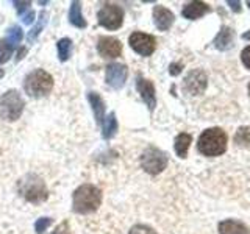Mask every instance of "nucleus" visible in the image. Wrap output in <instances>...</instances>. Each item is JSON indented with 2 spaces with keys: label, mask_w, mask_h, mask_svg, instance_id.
<instances>
[{
  "label": "nucleus",
  "mask_w": 250,
  "mask_h": 234,
  "mask_svg": "<svg viewBox=\"0 0 250 234\" xmlns=\"http://www.w3.org/2000/svg\"><path fill=\"white\" fill-rule=\"evenodd\" d=\"M242 39H247V41H249V39H250V31H247V33L242 35Z\"/></svg>",
  "instance_id": "nucleus-35"
},
{
  "label": "nucleus",
  "mask_w": 250,
  "mask_h": 234,
  "mask_svg": "<svg viewBox=\"0 0 250 234\" xmlns=\"http://www.w3.org/2000/svg\"><path fill=\"white\" fill-rule=\"evenodd\" d=\"M128 234H156V231L147 225H135Z\"/></svg>",
  "instance_id": "nucleus-27"
},
{
  "label": "nucleus",
  "mask_w": 250,
  "mask_h": 234,
  "mask_svg": "<svg viewBox=\"0 0 250 234\" xmlns=\"http://www.w3.org/2000/svg\"><path fill=\"white\" fill-rule=\"evenodd\" d=\"M23 108H25V101L21 94L16 89L6 91L0 97V119L6 122H16L22 116Z\"/></svg>",
  "instance_id": "nucleus-5"
},
{
  "label": "nucleus",
  "mask_w": 250,
  "mask_h": 234,
  "mask_svg": "<svg viewBox=\"0 0 250 234\" xmlns=\"http://www.w3.org/2000/svg\"><path fill=\"white\" fill-rule=\"evenodd\" d=\"M97 52L104 58H117L122 53V44L113 36H102L97 41Z\"/></svg>",
  "instance_id": "nucleus-11"
},
{
  "label": "nucleus",
  "mask_w": 250,
  "mask_h": 234,
  "mask_svg": "<svg viewBox=\"0 0 250 234\" xmlns=\"http://www.w3.org/2000/svg\"><path fill=\"white\" fill-rule=\"evenodd\" d=\"M208 11H209V6L207 3H203V2H191V3H188L183 8L182 14H183V18H186V19L195 20V19L202 18V16H205Z\"/></svg>",
  "instance_id": "nucleus-14"
},
{
  "label": "nucleus",
  "mask_w": 250,
  "mask_h": 234,
  "mask_svg": "<svg viewBox=\"0 0 250 234\" xmlns=\"http://www.w3.org/2000/svg\"><path fill=\"white\" fill-rule=\"evenodd\" d=\"M97 20L106 30H117L122 27L124 10L116 3H105L97 13Z\"/></svg>",
  "instance_id": "nucleus-7"
},
{
  "label": "nucleus",
  "mask_w": 250,
  "mask_h": 234,
  "mask_svg": "<svg viewBox=\"0 0 250 234\" xmlns=\"http://www.w3.org/2000/svg\"><path fill=\"white\" fill-rule=\"evenodd\" d=\"M247 5H249V8H250V0H249V2H247Z\"/></svg>",
  "instance_id": "nucleus-38"
},
{
  "label": "nucleus",
  "mask_w": 250,
  "mask_h": 234,
  "mask_svg": "<svg viewBox=\"0 0 250 234\" xmlns=\"http://www.w3.org/2000/svg\"><path fill=\"white\" fill-rule=\"evenodd\" d=\"M22 38H23V31H22V28L19 25H13V27H10L6 30V42L10 44L13 49L18 44H21Z\"/></svg>",
  "instance_id": "nucleus-23"
},
{
  "label": "nucleus",
  "mask_w": 250,
  "mask_h": 234,
  "mask_svg": "<svg viewBox=\"0 0 250 234\" xmlns=\"http://www.w3.org/2000/svg\"><path fill=\"white\" fill-rule=\"evenodd\" d=\"M47 20H49V14H47L45 11H41V13H39L38 22L35 23L33 28H31V30L28 31V35H27V41H28V42H35V41H36V38L39 36V33H41V31L44 30Z\"/></svg>",
  "instance_id": "nucleus-21"
},
{
  "label": "nucleus",
  "mask_w": 250,
  "mask_h": 234,
  "mask_svg": "<svg viewBox=\"0 0 250 234\" xmlns=\"http://www.w3.org/2000/svg\"><path fill=\"white\" fill-rule=\"evenodd\" d=\"M182 69H183V64H180V62H172V64L169 66V74L175 77L182 72Z\"/></svg>",
  "instance_id": "nucleus-32"
},
{
  "label": "nucleus",
  "mask_w": 250,
  "mask_h": 234,
  "mask_svg": "<svg viewBox=\"0 0 250 234\" xmlns=\"http://www.w3.org/2000/svg\"><path fill=\"white\" fill-rule=\"evenodd\" d=\"M233 30L230 27H222L221 31L217 33V36L214 38V47L217 50H229L233 47Z\"/></svg>",
  "instance_id": "nucleus-15"
},
{
  "label": "nucleus",
  "mask_w": 250,
  "mask_h": 234,
  "mask_svg": "<svg viewBox=\"0 0 250 234\" xmlns=\"http://www.w3.org/2000/svg\"><path fill=\"white\" fill-rule=\"evenodd\" d=\"M234 142L238 145H247L250 144V127H241L238 128L234 135Z\"/></svg>",
  "instance_id": "nucleus-24"
},
{
  "label": "nucleus",
  "mask_w": 250,
  "mask_h": 234,
  "mask_svg": "<svg viewBox=\"0 0 250 234\" xmlns=\"http://www.w3.org/2000/svg\"><path fill=\"white\" fill-rule=\"evenodd\" d=\"M241 59H242V62H244V66H246L247 69H250V45L246 47V49L242 50V53H241Z\"/></svg>",
  "instance_id": "nucleus-30"
},
{
  "label": "nucleus",
  "mask_w": 250,
  "mask_h": 234,
  "mask_svg": "<svg viewBox=\"0 0 250 234\" xmlns=\"http://www.w3.org/2000/svg\"><path fill=\"white\" fill-rule=\"evenodd\" d=\"M102 205V191L94 184L78 186L72 195V209L77 214L96 213Z\"/></svg>",
  "instance_id": "nucleus-1"
},
{
  "label": "nucleus",
  "mask_w": 250,
  "mask_h": 234,
  "mask_svg": "<svg viewBox=\"0 0 250 234\" xmlns=\"http://www.w3.org/2000/svg\"><path fill=\"white\" fill-rule=\"evenodd\" d=\"M57 49H58V58L61 62H66L70 58V53H72V39L70 38H61L58 44H57Z\"/></svg>",
  "instance_id": "nucleus-22"
},
{
  "label": "nucleus",
  "mask_w": 250,
  "mask_h": 234,
  "mask_svg": "<svg viewBox=\"0 0 250 234\" xmlns=\"http://www.w3.org/2000/svg\"><path fill=\"white\" fill-rule=\"evenodd\" d=\"M88 101L94 111V116H96L97 123H102L105 119V103L102 97L99 96L97 92H88Z\"/></svg>",
  "instance_id": "nucleus-17"
},
{
  "label": "nucleus",
  "mask_w": 250,
  "mask_h": 234,
  "mask_svg": "<svg viewBox=\"0 0 250 234\" xmlns=\"http://www.w3.org/2000/svg\"><path fill=\"white\" fill-rule=\"evenodd\" d=\"M141 167L148 175H158L167 166V156L156 147H147L141 155Z\"/></svg>",
  "instance_id": "nucleus-6"
},
{
  "label": "nucleus",
  "mask_w": 250,
  "mask_h": 234,
  "mask_svg": "<svg viewBox=\"0 0 250 234\" xmlns=\"http://www.w3.org/2000/svg\"><path fill=\"white\" fill-rule=\"evenodd\" d=\"M229 5H230V8L233 11H236V13L241 11V3L239 2H231V0H229Z\"/></svg>",
  "instance_id": "nucleus-34"
},
{
  "label": "nucleus",
  "mask_w": 250,
  "mask_h": 234,
  "mask_svg": "<svg viewBox=\"0 0 250 234\" xmlns=\"http://www.w3.org/2000/svg\"><path fill=\"white\" fill-rule=\"evenodd\" d=\"M174 19H175L174 13H172L170 10H167V8H164L161 5H156L153 8V22L160 31L169 30L172 23H174Z\"/></svg>",
  "instance_id": "nucleus-13"
},
{
  "label": "nucleus",
  "mask_w": 250,
  "mask_h": 234,
  "mask_svg": "<svg viewBox=\"0 0 250 234\" xmlns=\"http://www.w3.org/2000/svg\"><path fill=\"white\" fill-rule=\"evenodd\" d=\"M22 22L25 23V25H30V23L35 22V11L33 10H28L25 14L22 16Z\"/></svg>",
  "instance_id": "nucleus-31"
},
{
  "label": "nucleus",
  "mask_w": 250,
  "mask_h": 234,
  "mask_svg": "<svg viewBox=\"0 0 250 234\" xmlns=\"http://www.w3.org/2000/svg\"><path fill=\"white\" fill-rule=\"evenodd\" d=\"M3 75H5V72H3V69H0V78H3Z\"/></svg>",
  "instance_id": "nucleus-36"
},
{
  "label": "nucleus",
  "mask_w": 250,
  "mask_h": 234,
  "mask_svg": "<svg viewBox=\"0 0 250 234\" xmlns=\"http://www.w3.org/2000/svg\"><path fill=\"white\" fill-rule=\"evenodd\" d=\"M249 96H250V84H249Z\"/></svg>",
  "instance_id": "nucleus-37"
},
{
  "label": "nucleus",
  "mask_w": 250,
  "mask_h": 234,
  "mask_svg": "<svg viewBox=\"0 0 250 234\" xmlns=\"http://www.w3.org/2000/svg\"><path fill=\"white\" fill-rule=\"evenodd\" d=\"M128 77V69L125 64H121V62H111V64L106 66V83L108 86H111L113 89H121L122 86L127 81Z\"/></svg>",
  "instance_id": "nucleus-10"
},
{
  "label": "nucleus",
  "mask_w": 250,
  "mask_h": 234,
  "mask_svg": "<svg viewBox=\"0 0 250 234\" xmlns=\"http://www.w3.org/2000/svg\"><path fill=\"white\" fill-rule=\"evenodd\" d=\"M136 89L141 94V98L146 101L150 111H153L156 106V96H155V86L150 80H146L143 77L136 78Z\"/></svg>",
  "instance_id": "nucleus-12"
},
{
  "label": "nucleus",
  "mask_w": 250,
  "mask_h": 234,
  "mask_svg": "<svg viewBox=\"0 0 250 234\" xmlns=\"http://www.w3.org/2000/svg\"><path fill=\"white\" fill-rule=\"evenodd\" d=\"M13 47L6 42V39H0V64H3L13 55Z\"/></svg>",
  "instance_id": "nucleus-25"
},
{
  "label": "nucleus",
  "mask_w": 250,
  "mask_h": 234,
  "mask_svg": "<svg viewBox=\"0 0 250 234\" xmlns=\"http://www.w3.org/2000/svg\"><path fill=\"white\" fill-rule=\"evenodd\" d=\"M13 5H14V8H16V11H18V14L22 18V16L28 11V6H30L31 3H30V2H21V0H16V2H13Z\"/></svg>",
  "instance_id": "nucleus-28"
},
{
  "label": "nucleus",
  "mask_w": 250,
  "mask_h": 234,
  "mask_svg": "<svg viewBox=\"0 0 250 234\" xmlns=\"http://www.w3.org/2000/svg\"><path fill=\"white\" fill-rule=\"evenodd\" d=\"M128 42H130V47L136 53L143 55V57H148V55H152L155 52V47H156V42H155V38L147 35V33H141V31H135V33H131L130 38H128Z\"/></svg>",
  "instance_id": "nucleus-8"
},
{
  "label": "nucleus",
  "mask_w": 250,
  "mask_h": 234,
  "mask_svg": "<svg viewBox=\"0 0 250 234\" xmlns=\"http://www.w3.org/2000/svg\"><path fill=\"white\" fill-rule=\"evenodd\" d=\"M53 223V220L50 217H41V218H38L36 223H35V231L36 234H44L47 231V228Z\"/></svg>",
  "instance_id": "nucleus-26"
},
{
  "label": "nucleus",
  "mask_w": 250,
  "mask_h": 234,
  "mask_svg": "<svg viewBox=\"0 0 250 234\" xmlns=\"http://www.w3.org/2000/svg\"><path fill=\"white\" fill-rule=\"evenodd\" d=\"M197 148L205 156H221L227 150V135L221 128H209L200 135L197 140Z\"/></svg>",
  "instance_id": "nucleus-3"
},
{
  "label": "nucleus",
  "mask_w": 250,
  "mask_h": 234,
  "mask_svg": "<svg viewBox=\"0 0 250 234\" xmlns=\"http://www.w3.org/2000/svg\"><path fill=\"white\" fill-rule=\"evenodd\" d=\"M23 89L33 98H41L49 96L53 89V77L45 72L44 69H35L25 77L23 81Z\"/></svg>",
  "instance_id": "nucleus-4"
},
{
  "label": "nucleus",
  "mask_w": 250,
  "mask_h": 234,
  "mask_svg": "<svg viewBox=\"0 0 250 234\" xmlns=\"http://www.w3.org/2000/svg\"><path fill=\"white\" fill-rule=\"evenodd\" d=\"M117 131V119L114 113H109L102 122V136L104 139H111Z\"/></svg>",
  "instance_id": "nucleus-19"
},
{
  "label": "nucleus",
  "mask_w": 250,
  "mask_h": 234,
  "mask_svg": "<svg viewBox=\"0 0 250 234\" xmlns=\"http://www.w3.org/2000/svg\"><path fill=\"white\" fill-rule=\"evenodd\" d=\"M52 234H70V226L67 222H61L60 225H57V228L53 230Z\"/></svg>",
  "instance_id": "nucleus-29"
},
{
  "label": "nucleus",
  "mask_w": 250,
  "mask_h": 234,
  "mask_svg": "<svg viewBox=\"0 0 250 234\" xmlns=\"http://www.w3.org/2000/svg\"><path fill=\"white\" fill-rule=\"evenodd\" d=\"M219 234H250V231L244 223L229 218L219 223Z\"/></svg>",
  "instance_id": "nucleus-16"
},
{
  "label": "nucleus",
  "mask_w": 250,
  "mask_h": 234,
  "mask_svg": "<svg viewBox=\"0 0 250 234\" xmlns=\"http://www.w3.org/2000/svg\"><path fill=\"white\" fill-rule=\"evenodd\" d=\"M25 53H27V47H21V49H19V52L18 53H16V62H18V61H21L23 57H25Z\"/></svg>",
  "instance_id": "nucleus-33"
},
{
  "label": "nucleus",
  "mask_w": 250,
  "mask_h": 234,
  "mask_svg": "<svg viewBox=\"0 0 250 234\" xmlns=\"http://www.w3.org/2000/svg\"><path fill=\"white\" fill-rule=\"evenodd\" d=\"M192 142V137L191 135H188V133H180V135L175 137V153L180 156V158H186L188 155V148H189Z\"/></svg>",
  "instance_id": "nucleus-20"
},
{
  "label": "nucleus",
  "mask_w": 250,
  "mask_h": 234,
  "mask_svg": "<svg viewBox=\"0 0 250 234\" xmlns=\"http://www.w3.org/2000/svg\"><path fill=\"white\" fill-rule=\"evenodd\" d=\"M69 22L72 23L77 28H86L88 27V22L83 18L82 13V3L80 2H72L69 8Z\"/></svg>",
  "instance_id": "nucleus-18"
},
{
  "label": "nucleus",
  "mask_w": 250,
  "mask_h": 234,
  "mask_svg": "<svg viewBox=\"0 0 250 234\" xmlns=\"http://www.w3.org/2000/svg\"><path fill=\"white\" fill-rule=\"evenodd\" d=\"M207 84H208V77L202 69L191 70L185 78V89L188 94H191V96L203 94L207 89Z\"/></svg>",
  "instance_id": "nucleus-9"
},
{
  "label": "nucleus",
  "mask_w": 250,
  "mask_h": 234,
  "mask_svg": "<svg viewBox=\"0 0 250 234\" xmlns=\"http://www.w3.org/2000/svg\"><path fill=\"white\" fill-rule=\"evenodd\" d=\"M18 191L23 200L33 203V205L44 203L49 198V191H47L45 183L36 174H28L25 176H22L18 183Z\"/></svg>",
  "instance_id": "nucleus-2"
}]
</instances>
